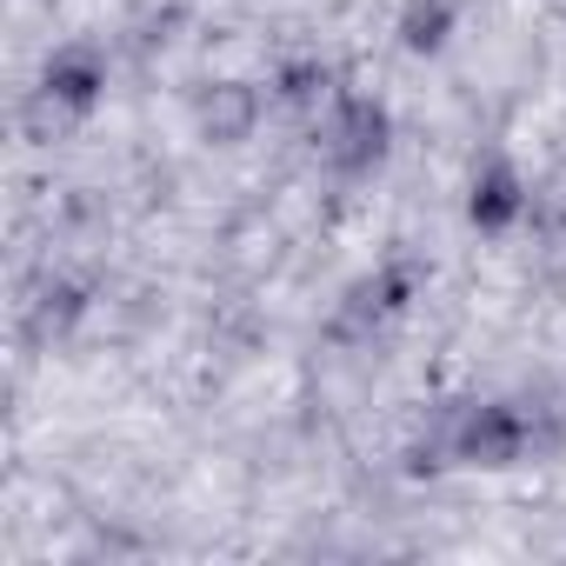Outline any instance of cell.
Masks as SVG:
<instances>
[{
  "label": "cell",
  "instance_id": "obj_1",
  "mask_svg": "<svg viewBox=\"0 0 566 566\" xmlns=\"http://www.w3.org/2000/svg\"><path fill=\"white\" fill-rule=\"evenodd\" d=\"M200 127H207L213 140H240V134L253 127V101H247L240 87H213V94L200 101Z\"/></svg>",
  "mask_w": 566,
  "mask_h": 566
}]
</instances>
